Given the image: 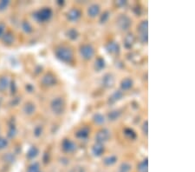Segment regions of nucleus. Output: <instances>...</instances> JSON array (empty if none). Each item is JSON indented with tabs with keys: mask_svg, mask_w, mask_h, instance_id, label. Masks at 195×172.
<instances>
[{
	"mask_svg": "<svg viewBox=\"0 0 195 172\" xmlns=\"http://www.w3.org/2000/svg\"><path fill=\"white\" fill-rule=\"evenodd\" d=\"M135 37L134 36V34L132 33H129L128 34L127 36L124 38V45H125L126 48L129 49L131 47L133 46V44H135Z\"/></svg>",
	"mask_w": 195,
	"mask_h": 172,
	"instance_id": "15",
	"label": "nucleus"
},
{
	"mask_svg": "<svg viewBox=\"0 0 195 172\" xmlns=\"http://www.w3.org/2000/svg\"><path fill=\"white\" fill-rule=\"evenodd\" d=\"M42 83L46 86H52L56 83V77L51 73L46 74L43 78Z\"/></svg>",
	"mask_w": 195,
	"mask_h": 172,
	"instance_id": "11",
	"label": "nucleus"
},
{
	"mask_svg": "<svg viewBox=\"0 0 195 172\" xmlns=\"http://www.w3.org/2000/svg\"><path fill=\"white\" fill-rule=\"evenodd\" d=\"M124 133H125V135L127 136H128L131 139H135V137H136L135 132L133 130H131V129H125Z\"/></svg>",
	"mask_w": 195,
	"mask_h": 172,
	"instance_id": "29",
	"label": "nucleus"
},
{
	"mask_svg": "<svg viewBox=\"0 0 195 172\" xmlns=\"http://www.w3.org/2000/svg\"><path fill=\"white\" fill-rule=\"evenodd\" d=\"M133 86V80L129 78L123 79L121 83V88L122 90H128L132 88Z\"/></svg>",
	"mask_w": 195,
	"mask_h": 172,
	"instance_id": "17",
	"label": "nucleus"
},
{
	"mask_svg": "<svg viewBox=\"0 0 195 172\" xmlns=\"http://www.w3.org/2000/svg\"><path fill=\"white\" fill-rule=\"evenodd\" d=\"M27 172H39V163H32V164L29 167Z\"/></svg>",
	"mask_w": 195,
	"mask_h": 172,
	"instance_id": "31",
	"label": "nucleus"
},
{
	"mask_svg": "<svg viewBox=\"0 0 195 172\" xmlns=\"http://www.w3.org/2000/svg\"><path fill=\"white\" fill-rule=\"evenodd\" d=\"M38 155V149L36 147H32L29 149L28 153H27V157L29 159H33L35 158Z\"/></svg>",
	"mask_w": 195,
	"mask_h": 172,
	"instance_id": "24",
	"label": "nucleus"
},
{
	"mask_svg": "<svg viewBox=\"0 0 195 172\" xmlns=\"http://www.w3.org/2000/svg\"><path fill=\"white\" fill-rule=\"evenodd\" d=\"M8 144V142L6 141V139L3 138V137H0V149H5V147L7 146Z\"/></svg>",
	"mask_w": 195,
	"mask_h": 172,
	"instance_id": "34",
	"label": "nucleus"
},
{
	"mask_svg": "<svg viewBox=\"0 0 195 172\" xmlns=\"http://www.w3.org/2000/svg\"><path fill=\"white\" fill-rule=\"evenodd\" d=\"M78 31L74 28L70 29L68 31H67V37H69L71 40H75L77 37H78Z\"/></svg>",
	"mask_w": 195,
	"mask_h": 172,
	"instance_id": "23",
	"label": "nucleus"
},
{
	"mask_svg": "<svg viewBox=\"0 0 195 172\" xmlns=\"http://www.w3.org/2000/svg\"><path fill=\"white\" fill-rule=\"evenodd\" d=\"M104 145L102 144H95L93 146V148H92V153L95 157H101L103 152H104Z\"/></svg>",
	"mask_w": 195,
	"mask_h": 172,
	"instance_id": "14",
	"label": "nucleus"
},
{
	"mask_svg": "<svg viewBox=\"0 0 195 172\" xmlns=\"http://www.w3.org/2000/svg\"><path fill=\"white\" fill-rule=\"evenodd\" d=\"M23 31L27 33L30 32V31H32L31 25H30L28 22H24V23H23Z\"/></svg>",
	"mask_w": 195,
	"mask_h": 172,
	"instance_id": "33",
	"label": "nucleus"
},
{
	"mask_svg": "<svg viewBox=\"0 0 195 172\" xmlns=\"http://www.w3.org/2000/svg\"><path fill=\"white\" fill-rule=\"evenodd\" d=\"M51 110L56 115H61L65 111L66 103L63 98H56L52 100L51 104Z\"/></svg>",
	"mask_w": 195,
	"mask_h": 172,
	"instance_id": "2",
	"label": "nucleus"
},
{
	"mask_svg": "<svg viewBox=\"0 0 195 172\" xmlns=\"http://www.w3.org/2000/svg\"><path fill=\"white\" fill-rule=\"evenodd\" d=\"M105 68V60L102 57H98L95 62V69L97 71H101Z\"/></svg>",
	"mask_w": 195,
	"mask_h": 172,
	"instance_id": "18",
	"label": "nucleus"
},
{
	"mask_svg": "<svg viewBox=\"0 0 195 172\" xmlns=\"http://www.w3.org/2000/svg\"><path fill=\"white\" fill-rule=\"evenodd\" d=\"M122 97H123L122 91H121V90H116V91H115V92L113 93V95H112L111 99H113L114 101H118V100L121 99Z\"/></svg>",
	"mask_w": 195,
	"mask_h": 172,
	"instance_id": "26",
	"label": "nucleus"
},
{
	"mask_svg": "<svg viewBox=\"0 0 195 172\" xmlns=\"http://www.w3.org/2000/svg\"><path fill=\"white\" fill-rule=\"evenodd\" d=\"M121 111H118V110H116V111H112L108 113V119L110 120V121H116L117 120L120 116H121Z\"/></svg>",
	"mask_w": 195,
	"mask_h": 172,
	"instance_id": "21",
	"label": "nucleus"
},
{
	"mask_svg": "<svg viewBox=\"0 0 195 172\" xmlns=\"http://www.w3.org/2000/svg\"><path fill=\"white\" fill-rule=\"evenodd\" d=\"M81 16H82L81 10L79 9H76V8L71 9L68 12V14H67L68 19L70 21H71V22H76V21H78L80 18H81Z\"/></svg>",
	"mask_w": 195,
	"mask_h": 172,
	"instance_id": "9",
	"label": "nucleus"
},
{
	"mask_svg": "<svg viewBox=\"0 0 195 172\" xmlns=\"http://www.w3.org/2000/svg\"><path fill=\"white\" fill-rule=\"evenodd\" d=\"M70 172H85V170L83 167H75Z\"/></svg>",
	"mask_w": 195,
	"mask_h": 172,
	"instance_id": "37",
	"label": "nucleus"
},
{
	"mask_svg": "<svg viewBox=\"0 0 195 172\" xmlns=\"http://www.w3.org/2000/svg\"><path fill=\"white\" fill-rule=\"evenodd\" d=\"M4 31H5V25H4V24H2V23H0V36L3 34Z\"/></svg>",
	"mask_w": 195,
	"mask_h": 172,
	"instance_id": "40",
	"label": "nucleus"
},
{
	"mask_svg": "<svg viewBox=\"0 0 195 172\" xmlns=\"http://www.w3.org/2000/svg\"><path fill=\"white\" fill-rule=\"evenodd\" d=\"M80 53L82 57L85 60H89L91 59L95 55V49L91 44H83L80 48Z\"/></svg>",
	"mask_w": 195,
	"mask_h": 172,
	"instance_id": "5",
	"label": "nucleus"
},
{
	"mask_svg": "<svg viewBox=\"0 0 195 172\" xmlns=\"http://www.w3.org/2000/svg\"><path fill=\"white\" fill-rule=\"evenodd\" d=\"M93 120L94 122L95 123V124H104V122H105V117L104 116L101 114V113H96V114H95L93 116Z\"/></svg>",
	"mask_w": 195,
	"mask_h": 172,
	"instance_id": "22",
	"label": "nucleus"
},
{
	"mask_svg": "<svg viewBox=\"0 0 195 172\" xmlns=\"http://www.w3.org/2000/svg\"><path fill=\"white\" fill-rule=\"evenodd\" d=\"M106 50L110 54H117L120 51V47L117 43L109 42L106 45Z\"/></svg>",
	"mask_w": 195,
	"mask_h": 172,
	"instance_id": "13",
	"label": "nucleus"
},
{
	"mask_svg": "<svg viewBox=\"0 0 195 172\" xmlns=\"http://www.w3.org/2000/svg\"><path fill=\"white\" fill-rule=\"evenodd\" d=\"M132 169L131 164L128 163H122L120 166V172H129Z\"/></svg>",
	"mask_w": 195,
	"mask_h": 172,
	"instance_id": "25",
	"label": "nucleus"
},
{
	"mask_svg": "<svg viewBox=\"0 0 195 172\" xmlns=\"http://www.w3.org/2000/svg\"><path fill=\"white\" fill-rule=\"evenodd\" d=\"M148 158H146L138 164L137 170L139 172H148Z\"/></svg>",
	"mask_w": 195,
	"mask_h": 172,
	"instance_id": "19",
	"label": "nucleus"
},
{
	"mask_svg": "<svg viewBox=\"0 0 195 172\" xmlns=\"http://www.w3.org/2000/svg\"><path fill=\"white\" fill-rule=\"evenodd\" d=\"M56 56L61 61L70 64L74 59V53L70 47L67 45H61L56 50Z\"/></svg>",
	"mask_w": 195,
	"mask_h": 172,
	"instance_id": "1",
	"label": "nucleus"
},
{
	"mask_svg": "<svg viewBox=\"0 0 195 172\" xmlns=\"http://www.w3.org/2000/svg\"><path fill=\"white\" fill-rule=\"evenodd\" d=\"M9 5V2L8 1H3L0 3V10H4L5 9L7 6Z\"/></svg>",
	"mask_w": 195,
	"mask_h": 172,
	"instance_id": "38",
	"label": "nucleus"
},
{
	"mask_svg": "<svg viewBox=\"0 0 195 172\" xmlns=\"http://www.w3.org/2000/svg\"><path fill=\"white\" fill-rule=\"evenodd\" d=\"M76 144L70 139H64L62 142V149L66 153H71L74 152L76 149Z\"/></svg>",
	"mask_w": 195,
	"mask_h": 172,
	"instance_id": "8",
	"label": "nucleus"
},
{
	"mask_svg": "<svg viewBox=\"0 0 195 172\" xmlns=\"http://www.w3.org/2000/svg\"><path fill=\"white\" fill-rule=\"evenodd\" d=\"M137 31L139 32V39L142 44H147L148 40V20H143L139 23Z\"/></svg>",
	"mask_w": 195,
	"mask_h": 172,
	"instance_id": "3",
	"label": "nucleus"
},
{
	"mask_svg": "<svg viewBox=\"0 0 195 172\" xmlns=\"http://www.w3.org/2000/svg\"><path fill=\"white\" fill-rule=\"evenodd\" d=\"M109 137H110L109 130H107V129H102L97 132V134L95 136V140H96V143H98V144H103L107 141H108Z\"/></svg>",
	"mask_w": 195,
	"mask_h": 172,
	"instance_id": "7",
	"label": "nucleus"
},
{
	"mask_svg": "<svg viewBox=\"0 0 195 172\" xmlns=\"http://www.w3.org/2000/svg\"><path fill=\"white\" fill-rule=\"evenodd\" d=\"M42 132H43V129L41 126H37V128L34 130V133H35L36 136H41Z\"/></svg>",
	"mask_w": 195,
	"mask_h": 172,
	"instance_id": "35",
	"label": "nucleus"
},
{
	"mask_svg": "<svg viewBox=\"0 0 195 172\" xmlns=\"http://www.w3.org/2000/svg\"><path fill=\"white\" fill-rule=\"evenodd\" d=\"M109 17H110V12H109V11H108V10L104 11V12L102 13V16H101V19H100L101 23H106L108 20V19H109Z\"/></svg>",
	"mask_w": 195,
	"mask_h": 172,
	"instance_id": "28",
	"label": "nucleus"
},
{
	"mask_svg": "<svg viewBox=\"0 0 195 172\" xmlns=\"http://www.w3.org/2000/svg\"><path fill=\"white\" fill-rule=\"evenodd\" d=\"M13 40H14V37H13V36L10 33H7L5 37H4V41L5 43H7V44H11V43L13 42Z\"/></svg>",
	"mask_w": 195,
	"mask_h": 172,
	"instance_id": "32",
	"label": "nucleus"
},
{
	"mask_svg": "<svg viewBox=\"0 0 195 172\" xmlns=\"http://www.w3.org/2000/svg\"><path fill=\"white\" fill-rule=\"evenodd\" d=\"M116 162H117V157L114 156V155L108 156L107 157L104 158V160H103V163L107 166H111L113 164H115Z\"/></svg>",
	"mask_w": 195,
	"mask_h": 172,
	"instance_id": "20",
	"label": "nucleus"
},
{
	"mask_svg": "<svg viewBox=\"0 0 195 172\" xmlns=\"http://www.w3.org/2000/svg\"><path fill=\"white\" fill-rule=\"evenodd\" d=\"M102 84L104 87L106 88H111L115 84V78L114 76L110 73H107L103 76L102 79Z\"/></svg>",
	"mask_w": 195,
	"mask_h": 172,
	"instance_id": "10",
	"label": "nucleus"
},
{
	"mask_svg": "<svg viewBox=\"0 0 195 172\" xmlns=\"http://www.w3.org/2000/svg\"><path fill=\"white\" fill-rule=\"evenodd\" d=\"M88 135H89V130H88L87 127H84V128L80 129L75 133V136L77 138H79V139H85V138L88 137Z\"/></svg>",
	"mask_w": 195,
	"mask_h": 172,
	"instance_id": "16",
	"label": "nucleus"
},
{
	"mask_svg": "<svg viewBox=\"0 0 195 172\" xmlns=\"http://www.w3.org/2000/svg\"><path fill=\"white\" fill-rule=\"evenodd\" d=\"M23 110H24L25 113H27V114H32L34 111H35V107H34L32 103H28V104H26L24 106Z\"/></svg>",
	"mask_w": 195,
	"mask_h": 172,
	"instance_id": "30",
	"label": "nucleus"
},
{
	"mask_svg": "<svg viewBox=\"0 0 195 172\" xmlns=\"http://www.w3.org/2000/svg\"><path fill=\"white\" fill-rule=\"evenodd\" d=\"M116 23L118 25V27L120 28L121 31H128L131 26V19L126 14L120 15L117 20H116Z\"/></svg>",
	"mask_w": 195,
	"mask_h": 172,
	"instance_id": "4",
	"label": "nucleus"
},
{
	"mask_svg": "<svg viewBox=\"0 0 195 172\" xmlns=\"http://www.w3.org/2000/svg\"><path fill=\"white\" fill-rule=\"evenodd\" d=\"M53 15V12H52V10L51 8H43V9H41L40 10H38L35 17L36 19L40 21V22H44V21H47V20H50L51 19Z\"/></svg>",
	"mask_w": 195,
	"mask_h": 172,
	"instance_id": "6",
	"label": "nucleus"
},
{
	"mask_svg": "<svg viewBox=\"0 0 195 172\" xmlns=\"http://www.w3.org/2000/svg\"><path fill=\"white\" fill-rule=\"evenodd\" d=\"M100 12H101V7L96 4H93L88 7V14L91 18H95V17L98 16L100 14Z\"/></svg>",
	"mask_w": 195,
	"mask_h": 172,
	"instance_id": "12",
	"label": "nucleus"
},
{
	"mask_svg": "<svg viewBox=\"0 0 195 172\" xmlns=\"http://www.w3.org/2000/svg\"><path fill=\"white\" fill-rule=\"evenodd\" d=\"M142 131L144 133V135L148 136V121H145L143 125H142Z\"/></svg>",
	"mask_w": 195,
	"mask_h": 172,
	"instance_id": "36",
	"label": "nucleus"
},
{
	"mask_svg": "<svg viewBox=\"0 0 195 172\" xmlns=\"http://www.w3.org/2000/svg\"><path fill=\"white\" fill-rule=\"evenodd\" d=\"M5 157H7L6 158V160H7V161H10V162L14 161V157H13V156H12L11 154H8L7 156H5Z\"/></svg>",
	"mask_w": 195,
	"mask_h": 172,
	"instance_id": "39",
	"label": "nucleus"
},
{
	"mask_svg": "<svg viewBox=\"0 0 195 172\" xmlns=\"http://www.w3.org/2000/svg\"><path fill=\"white\" fill-rule=\"evenodd\" d=\"M126 4H127L126 1H118V2L116 3V5H120V6H123V5H125Z\"/></svg>",
	"mask_w": 195,
	"mask_h": 172,
	"instance_id": "41",
	"label": "nucleus"
},
{
	"mask_svg": "<svg viewBox=\"0 0 195 172\" xmlns=\"http://www.w3.org/2000/svg\"><path fill=\"white\" fill-rule=\"evenodd\" d=\"M8 78H2L0 79V90H4L6 89V87L8 86Z\"/></svg>",
	"mask_w": 195,
	"mask_h": 172,
	"instance_id": "27",
	"label": "nucleus"
}]
</instances>
